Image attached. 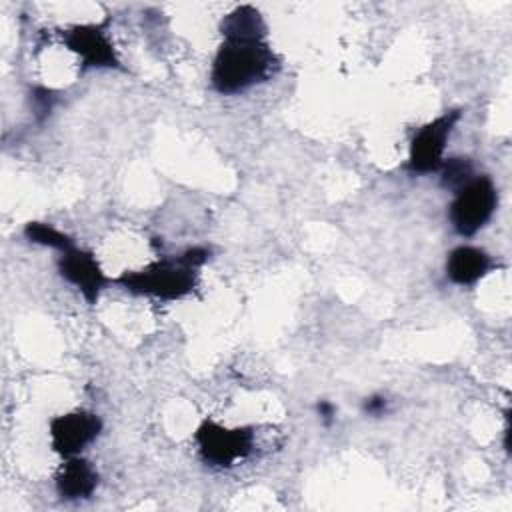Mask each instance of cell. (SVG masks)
Returning a JSON list of instances; mask_svg holds the SVG:
<instances>
[{
  "label": "cell",
  "mask_w": 512,
  "mask_h": 512,
  "mask_svg": "<svg viewBox=\"0 0 512 512\" xmlns=\"http://www.w3.org/2000/svg\"><path fill=\"white\" fill-rule=\"evenodd\" d=\"M280 68V58L266 40H222L210 72L218 94L232 96L270 80Z\"/></svg>",
  "instance_id": "obj_1"
},
{
  "label": "cell",
  "mask_w": 512,
  "mask_h": 512,
  "mask_svg": "<svg viewBox=\"0 0 512 512\" xmlns=\"http://www.w3.org/2000/svg\"><path fill=\"white\" fill-rule=\"evenodd\" d=\"M210 258L204 246H192L176 258H160L140 270L122 272L116 278L126 292L152 296L160 300H178L196 288L198 270Z\"/></svg>",
  "instance_id": "obj_2"
},
{
  "label": "cell",
  "mask_w": 512,
  "mask_h": 512,
  "mask_svg": "<svg viewBox=\"0 0 512 512\" xmlns=\"http://www.w3.org/2000/svg\"><path fill=\"white\" fill-rule=\"evenodd\" d=\"M498 206V190L490 176H474L464 186L454 190V200L448 208V218L452 228L470 238L482 230L494 216Z\"/></svg>",
  "instance_id": "obj_3"
},
{
  "label": "cell",
  "mask_w": 512,
  "mask_h": 512,
  "mask_svg": "<svg viewBox=\"0 0 512 512\" xmlns=\"http://www.w3.org/2000/svg\"><path fill=\"white\" fill-rule=\"evenodd\" d=\"M460 116H462V110L452 108L442 112L422 128H418V132L410 140V152L404 164V168L410 174L424 176L440 170L442 162L446 160L444 152H446L448 138L454 132V126L458 124Z\"/></svg>",
  "instance_id": "obj_4"
},
{
  "label": "cell",
  "mask_w": 512,
  "mask_h": 512,
  "mask_svg": "<svg viewBox=\"0 0 512 512\" xmlns=\"http://www.w3.org/2000/svg\"><path fill=\"white\" fill-rule=\"evenodd\" d=\"M194 440L202 460L214 468H230L254 448V432L250 428H226L212 418L198 426Z\"/></svg>",
  "instance_id": "obj_5"
},
{
  "label": "cell",
  "mask_w": 512,
  "mask_h": 512,
  "mask_svg": "<svg viewBox=\"0 0 512 512\" xmlns=\"http://www.w3.org/2000/svg\"><path fill=\"white\" fill-rule=\"evenodd\" d=\"M102 432V420L88 410H72L58 414L48 424L50 446L62 458L78 456Z\"/></svg>",
  "instance_id": "obj_6"
},
{
  "label": "cell",
  "mask_w": 512,
  "mask_h": 512,
  "mask_svg": "<svg viewBox=\"0 0 512 512\" xmlns=\"http://www.w3.org/2000/svg\"><path fill=\"white\" fill-rule=\"evenodd\" d=\"M60 36L64 46L80 58L82 68H122L104 24H74Z\"/></svg>",
  "instance_id": "obj_7"
},
{
  "label": "cell",
  "mask_w": 512,
  "mask_h": 512,
  "mask_svg": "<svg viewBox=\"0 0 512 512\" xmlns=\"http://www.w3.org/2000/svg\"><path fill=\"white\" fill-rule=\"evenodd\" d=\"M58 272L84 296L88 304H96L100 292L110 284V278L100 268L96 256L90 250L78 248L76 244L60 252Z\"/></svg>",
  "instance_id": "obj_8"
},
{
  "label": "cell",
  "mask_w": 512,
  "mask_h": 512,
  "mask_svg": "<svg viewBox=\"0 0 512 512\" xmlns=\"http://www.w3.org/2000/svg\"><path fill=\"white\" fill-rule=\"evenodd\" d=\"M494 268L492 256L470 244L456 246L446 258V276L458 286H474Z\"/></svg>",
  "instance_id": "obj_9"
},
{
  "label": "cell",
  "mask_w": 512,
  "mask_h": 512,
  "mask_svg": "<svg viewBox=\"0 0 512 512\" xmlns=\"http://www.w3.org/2000/svg\"><path fill=\"white\" fill-rule=\"evenodd\" d=\"M56 492L64 500H84L90 498L98 486L96 468L82 456L64 458L62 466L54 478Z\"/></svg>",
  "instance_id": "obj_10"
},
{
  "label": "cell",
  "mask_w": 512,
  "mask_h": 512,
  "mask_svg": "<svg viewBox=\"0 0 512 512\" xmlns=\"http://www.w3.org/2000/svg\"><path fill=\"white\" fill-rule=\"evenodd\" d=\"M220 32L224 40H266V22L254 6L242 4L222 18Z\"/></svg>",
  "instance_id": "obj_11"
},
{
  "label": "cell",
  "mask_w": 512,
  "mask_h": 512,
  "mask_svg": "<svg viewBox=\"0 0 512 512\" xmlns=\"http://www.w3.org/2000/svg\"><path fill=\"white\" fill-rule=\"evenodd\" d=\"M24 236L34 242V244H40V246H48V248H54L58 252L70 248L74 244V240L64 234L62 230L54 228L52 224H46V222H28L24 226Z\"/></svg>",
  "instance_id": "obj_12"
},
{
  "label": "cell",
  "mask_w": 512,
  "mask_h": 512,
  "mask_svg": "<svg viewBox=\"0 0 512 512\" xmlns=\"http://www.w3.org/2000/svg\"><path fill=\"white\" fill-rule=\"evenodd\" d=\"M440 184L448 190H458L460 186H464L468 180L474 178V166L470 158L464 156H456V158H448L442 162L440 166Z\"/></svg>",
  "instance_id": "obj_13"
},
{
  "label": "cell",
  "mask_w": 512,
  "mask_h": 512,
  "mask_svg": "<svg viewBox=\"0 0 512 512\" xmlns=\"http://www.w3.org/2000/svg\"><path fill=\"white\" fill-rule=\"evenodd\" d=\"M388 408H390V400L386 396H382V394H372V396L364 398V402H362L364 414L372 416V418L384 416L388 412Z\"/></svg>",
  "instance_id": "obj_14"
},
{
  "label": "cell",
  "mask_w": 512,
  "mask_h": 512,
  "mask_svg": "<svg viewBox=\"0 0 512 512\" xmlns=\"http://www.w3.org/2000/svg\"><path fill=\"white\" fill-rule=\"evenodd\" d=\"M316 412H318V418L324 424H332L336 420V406L330 400H318L316 402Z\"/></svg>",
  "instance_id": "obj_15"
}]
</instances>
